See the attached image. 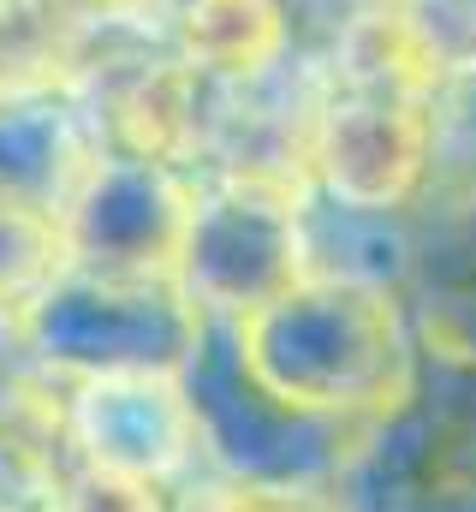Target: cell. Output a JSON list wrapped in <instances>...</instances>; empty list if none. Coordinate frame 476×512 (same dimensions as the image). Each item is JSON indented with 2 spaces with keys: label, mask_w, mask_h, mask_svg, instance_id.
Instances as JSON below:
<instances>
[{
  "label": "cell",
  "mask_w": 476,
  "mask_h": 512,
  "mask_svg": "<svg viewBox=\"0 0 476 512\" xmlns=\"http://www.w3.org/2000/svg\"><path fill=\"white\" fill-rule=\"evenodd\" d=\"M429 155V114L423 90L352 72V96L322 108L316 161L352 203H393L417 185Z\"/></svg>",
  "instance_id": "obj_1"
},
{
  "label": "cell",
  "mask_w": 476,
  "mask_h": 512,
  "mask_svg": "<svg viewBox=\"0 0 476 512\" xmlns=\"http://www.w3.org/2000/svg\"><path fill=\"white\" fill-rule=\"evenodd\" d=\"M179 36H185L191 66L238 78V72H262L280 54L286 24H280L274 0H191Z\"/></svg>",
  "instance_id": "obj_2"
},
{
  "label": "cell",
  "mask_w": 476,
  "mask_h": 512,
  "mask_svg": "<svg viewBox=\"0 0 476 512\" xmlns=\"http://www.w3.org/2000/svg\"><path fill=\"white\" fill-rule=\"evenodd\" d=\"M191 72L197 66H161V72H143L137 84H125L114 102L119 137L137 149V155H179L185 137H191Z\"/></svg>",
  "instance_id": "obj_3"
},
{
  "label": "cell",
  "mask_w": 476,
  "mask_h": 512,
  "mask_svg": "<svg viewBox=\"0 0 476 512\" xmlns=\"http://www.w3.org/2000/svg\"><path fill=\"white\" fill-rule=\"evenodd\" d=\"M143 0H30V18H42L48 30H90L108 18H131Z\"/></svg>",
  "instance_id": "obj_4"
},
{
  "label": "cell",
  "mask_w": 476,
  "mask_h": 512,
  "mask_svg": "<svg viewBox=\"0 0 476 512\" xmlns=\"http://www.w3.org/2000/svg\"><path fill=\"white\" fill-rule=\"evenodd\" d=\"M0 512H6V507H0Z\"/></svg>",
  "instance_id": "obj_5"
}]
</instances>
